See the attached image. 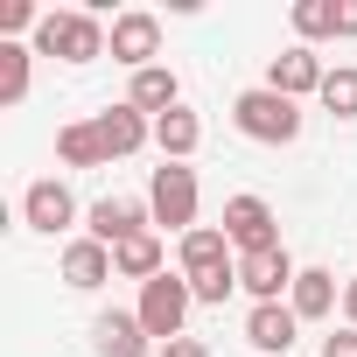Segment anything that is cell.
<instances>
[{
  "label": "cell",
  "mask_w": 357,
  "mask_h": 357,
  "mask_svg": "<svg viewBox=\"0 0 357 357\" xmlns=\"http://www.w3.org/2000/svg\"><path fill=\"white\" fill-rule=\"evenodd\" d=\"M36 50H43V56H56V63H91V56H105V50H112V29H105L91 8H63V15H43Z\"/></svg>",
  "instance_id": "6da1fadb"
},
{
  "label": "cell",
  "mask_w": 357,
  "mask_h": 357,
  "mask_svg": "<svg viewBox=\"0 0 357 357\" xmlns=\"http://www.w3.org/2000/svg\"><path fill=\"white\" fill-rule=\"evenodd\" d=\"M231 126L245 140H259V147H287V140H301V105L266 91V84H252V91L231 98Z\"/></svg>",
  "instance_id": "7a4b0ae2"
},
{
  "label": "cell",
  "mask_w": 357,
  "mask_h": 357,
  "mask_svg": "<svg viewBox=\"0 0 357 357\" xmlns=\"http://www.w3.org/2000/svg\"><path fill=\"white\" fill-rule=\"evenodd\" d=\"M190 308H197V294H190V280L183 273H161V280H147L140 287V329L154 336V350L161 343H175V336H183V322H190Z\"/></svg>",
  "instance_id": "3957f363"
},
{
  "label": "cell",
  "mask_w": 357,
  "mask_h": 357,
  "mask_svg": "<svg viewBox=\"0 0 357 357\" xmlns=\"http://www.w3.org/2000/svg\"><path fill=\"white\" fill-rule=\"evenodd\" d=\"M147 211H154V225H168V231H197V168H183V161H161L154 168V183H147Z\"/></svg>",
  "instance_id": "277c9868"
},
{
  "label": "cell",
  "mask_w": 357,
  "mask_h": 357,
  "mask_svg": "<svg viewBox=\"0 0 357 357\" xmlns=\"http://www.w3.org/2000/svg\"><path fill=\"white\" fill-rule=\"evenodd\" d=\"M225 238L238 245V259H245V252H273V245H280L273 204H266V197H231V204H225Z\"/></svg>",
  "instance_id": "5b68a950"
},
{
  "label": "cell",
  "mask_w": 357,
  "mask_h": 357,
  "mask_svg": "<svg viewBox=\"0 0 357 357\" xmlns=\"http://www.w3.org/2000/svg\"><path fill=\"white\" fill-rule=\"evenodd\" d=\"M294 280H301V266L287 259V245L245 252V259H238V287H245L252 301H280V294H294Z\"/></svg>",
  "instance_id": "8992f818"
},
{
  "label": "cell",
  "mask_w": 357,
  "mask_h": 357,
  "mask_svg": "<svg viewBox=\"0 0 357 357\" xmlns=\"http://www.w3.org/2000/svg\"><path fill=\"white\" fill-rule=\"evenodd\" d=\"M70 218H77V197H70V190L56 183V175L29 183V197H22V225H29V231L56 238V231H70Z\"/></svg>",
  "instance_id": "52a82bcc"
},
{
  "label": "cell",
  "mask_w": 357,
  "mask_h": 357,
  "mask_svg": "<svg viewBox=\"0 0 357 357\" xmlns=\"http://www.w3.org/2000/svg\"><path fill=\"white\" fill-rule=\"evenodd\" d=\"M322 77H329V70H322V56H315L308 43H294V50H280V56L266 63V91H280V98H294V105H301L308 91H322Z\"/></svg>",
  "instance_id": "ba28073f"
},
{
  "label": "cell",
  "mask_w": 357,
  "mask_h": 357,
  "mask_svg": "<svg viewBox=\"0 0 357 357\" xmlns=\"http://www.w3.org/2000/svg\"><path fill=\"white\" fill-rule=\"evenodd\" d=\"M154 50H161V22H154L147 8H133V15H112V63H126V70H147V63H154Z\"/></svg>",
  "instance_id": "9c48e42d"
},
{
  "label": "cell",
  "mask_w": 357,
  "mask_h": 357,
  "mask_svg": "<svg viewBox=\"0 0 357 357\" xmlns=\"http://www.w3.org/2000/svg\"><path fill=\"white\" fill-rule=\"evenodd\" d=\"M147 204H133V197H98L91 204V231L84 238H98V245H126V238H140L147 231Z\"/></svg>",
  "instance_id": "30bf717a"
},
{
  "label": "cell",
  "mask_w": 357,
  "mask_h": 357,
  "mask_svg": "<svg viewBox=\"0 0 357 357\" xmlns=\"http://www.w3.org/2000/svg\"><path fill=\"white\" fill-rule=\"evenodd\" d=\"M294 329H301V315L287 301H252V315H245V343L266 350V357H287L294 350Z\"/></svg>",
  "instance_id": "8fae6325"
},
{
  "label": "cell",
  "mask_w": 357,
  "mask_h": 357,
  "mask_svg": "<svg viewBox=\"0 0 357 357\" xmlns=\"http://www.w3.org/2000/svg\"><path fill=\"white\" fill-rule=\"evenodd\" d=\"M91 126H98V140H105V161H112V154H140V147L154 140V119L133 112V105H105Z\"/></svg>",
  "instance_id": "7c38bea8"
},
{
  "label": "cell",
  "mask_w": 357,
  "mask_h": 357,
  "mask_svg": "<svg viewBox=\"0 0 357 357\" xmlns=\"http://www.w3.org/2000/svg\"><path fill=\"white\" fill-rule=\"evenodd\" d=\"M91 343H98V357H154V336L140 329V315H98L91 322Z\"/></svg>",
  "instance_id": "4fadbf2b"
},
{
  "label": "cell",
  "mask_w": 357,
  "mask_h": 357,
  "mask_svg": "<svg viewBox=\"0 0 357 357\" xmlns=\"http://www.w3.org/2000/svg\"><path fill=\"white\" fill-rule=\"evenodd\" d=\"M63 280H70L77 294L105 287V280H112V245H98V238H70V245H63Z\"/></svg>",
  "instance_id": "5bb4252c"
},
{
  "label": "cell",
  "mask_w": 357,
  "mask_h": 357,
  "mask_svg": "<svg viewBox=\"0 0 357 357\" xmlns=\"http://www.w3.org/2000/svg\"><path fill=\"white\" fill-rule=\"evenodd\" d=\"M126 105L133 112H175L183 105V84H175V70H161V63H147V70H133V91H126Z\"/></svg>",
  "instance_id": "9a60e30c"
},
{
  "label": "cell",
  "mask_w": 357,
  "mask_h": 357,
  "mask_svg": "<svg viewBox=\"0 0 357 357\" xmlns=\"http://www.w3.org/2000/svg\"><path fill=\"white\" fill-rule=\"evenodd\" d=\"M218 266H238V259H231V238H225L218 225H197V231L183 238V273L204 280V273H218Z\"/></svg>",
  "instance_id": "2e32d148"
},
{
  "label": "cell",
  "mask_w": 357,
  "mask_h": 357,
  "mask_svg": "<svg viewBox=\"0 0 357 357\" xmlns=\"http://www.w3.org/2000/svg\"><path fill=\"white\" fill-rule=\"evenodd\" d=\"M197 140H204V119H197L190 105H175V112L154 119V147H161V161H190Z\"/></svg>",
  "instance_id": "e0dca14e"
},
{
  "label": "cell",
  "mask_w": 357,
  "mask_h": 357,
  "mask_svg": "<svg viewBox=\"0 0 357 357\" xmlns=\"http://www.w3.org/2000/svg\"><path fill=\"white\" fill-rule=\"evenodd\" d=\"M287 308H294L301 322H322V315L336 308V273H329V266H301V280H294Z\"/></svg>",
  "instance_id": "ac0fdd59"
},
{
  "label": "cell",
  "mask_w": 357,
  "mask_h": 357,
  "mask_svg": "<svg viewBox=\"0 0 357 357\" xmlns=\"http://www.w3.org/2000/svg\"><path fill=\"white\" fill-rule=\"evenodd\" d=\"M112 273H126V280H161L168 266H161V238L154 231H140V238H126V245H112Z\"/></svg>",
  "instance_id": "d6986e66"
},
{
  "label": "cell",
  "mask_w": 357,
  "mask_h": 357,
  "mask_svg": "<svg viewBox=\"0 0 357 357\" xmlns=\"http://www.w3.org/2000/svg\"><path fill=\"white\" fill-rule=\"evenodd\" d=\"M56 161H70V168H98V161H105V140H98V126H91V119L63 126V133H56Z\"/></svg>",
  "instance_id": "ffe728a7"
},
{
  "label": "cell",
  "mask_w": 357,
  "mask_h": 357,
  "mask_svg": "<svg viewBox=\"0 0 357 357\" xmlns=\"http://www.w3.org/2000/svg\"><path fill=\"white\" fill-rule=\"evenodd\" d=\"M22 98H29V50L0 43V105H22Z\"/></svg>",
  "instance_id": "44dd1931"
},
{
  "label": "cell",
  "mask_w": 357,
  "mask_h": 357,
  "mask_svg": "<svg viewBox=\"0 0 357 357\" xmlns=\"http://www.w3.org/2000/svg\"><path fill=\"white\" fill-rule=\"evenodd\" d=\"M315 98H322V112H336V119H357V70H350V63H343V70H329Z\"/></svg>",
  "instance_id": "7402d4cb"
},
{
  "label": "cell",
  "mask_w": 357,
  "mask_h": 357,
  "mask_svg": "<svg viewBox=\"0 0 357 357\" xmlns=\"http://www.w3.org/2000/svg\"><path fill=\"white\" fill-rule=\"evenodd\" d=\"M294 36H301V43L336 36V0H294Z\"/></svg>",
  "instance_id": "603a6c76"
},
{
  "label": "cell",
  "mask_w": 357,
  "mask_h": 357,
  "mask_svg": "<svg viewBox=\"0 0 357 357\" xmlns=\"http://www.w3.org/2000/svg\"><path fill=\"white\" fill-rule=\"evenodd\" d=\"M190 280V273H183ZM238 287V266H218V273H204V280H190V294L204 301V308H225V294Z\"/></svg>",
  "instance_id": "cb8c5ba5"
},
{
  "label": "cell",
  "mask_w": 357,
  "mask_h": 357,
  "mask_svg": "<svg viewBox=\"0 0 357 357\" xmlns=\"http://www.w3.org/2000/svg\"><path fill=\"white\" fill-rule=\"evenodd\" d=\"M15 29H43V15L29 0H0V36H15Z\"/></svg>",
  "instance_id": "d4e9b609"
},
{
  "label": "cell",
  "mask_w": 357,
  "mask_h": 357,
  "mask_svg": "<svg viewBox=\"0 0 357 357\" xmlns=\"http://www.w3.org/2000/svg\"><path fill=\"white\" fill-rule=\"evenodd\" d=\"M322 357H357V329H336V336H322Z\"/></svg>",
  "instance_id": "484cf974"
},
{
  "label": "cell",
  "mask_w": 357,
  "mask_h": 357,
  "mask_svg": "<svg viewBox=\"0 0 357 357\" xmlns=\"http://www.w3.org/2000/svg\"><path fill=\"white\" fill-rule=\"evenodd\" d=\"M154 357H211V350H204V343H197V336H175V343H161V350H154Z\"/></svg>",
  "instance_id": "4316f807"
},
{
  "label": "cell",
  "mask_w": 357,
  "mask_h": 357,
  "mask_svg": "<svg viewBox=\"0 0 357 357\" xmlns=\"http://www.w3.org/2000/svg\"><path fill=\"white\" fill-rule=\"evenodd\" d=\"M336 36H357V0H336Z\"/></svg>",
  "instance_id": "83f0119b"
},
{
  "label": "cell",
  "mask_w": 357,
  "mask_h": 357,
  "mask_svg": "<svg viewBox=\"0 0 357 357\" xmlns=\"http://www.w3.org/2000/svg\"><path fill=\"white\" fill-rule=\"evenodd\" d=\"M343 315H350V329H357V280L343 287Z\"/></svg>",
  "instance_id": "f1b7e54d"
}]
</instances>
